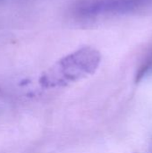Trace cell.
I'll return each mask as SVG.
<instances>
[{
    "label": "cell",
    "mask_w": 152,
    "mask_h": 153,
    "mask_svg": "<svg viewBox=\"0 0 152 153\" xmlns=\"http://www.w3.org/2000/svg\"><path fill=\"white\" fill-rule=\"evenodd\" d=\"M152 7V0H80L73 13L82 18L129 14Z\"/></svg>",
    "instance_id": "7a4b0ae2"
},
{
    "label": "cell",
    "mask_w": 152,
    "mask_h": 153,
    "mask_svg": "<svg viewBox=\"0 0 152 153\" xmlns=\"http://www.w3.org/2000/svg\"><path fill=\"white\" fill-rule=\"evenodd\" d=\"M151 71H152V49L145 56V58L143 59V61L140 66V69L137 74L138 79L142 78L144 75H146V74L150 73Z\"/></svg>",
    "instance_id": "3957f363"
},
{
    "label": "cell",
    "mask_w": 152,
    "mask_h": 153,
    "mask_svg": "<svg viewBox=\"0 0 152 153\" xmlns=\"http://www.w3.org/2000/svg\"><path fill=\"white\" fill-rule=\"evenodd\" d=\"M101 61V56L95 48L86 47L58 60L48 68L39 79L42 87L62 88L93 74Z\"/></svg>",
    "instance_id": "6da1fadb"
}]
</instances>
